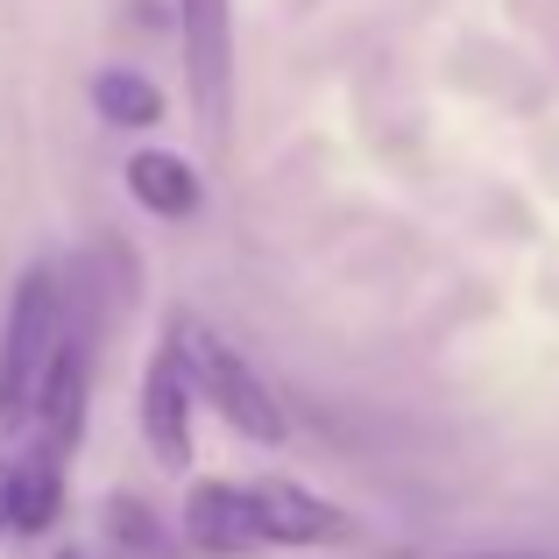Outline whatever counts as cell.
<instances>
[{
    "label": "cell",
    "mask_w": 559,
    "mask_h": 559,
    "mask_svg": "<svg viewBox=\"0 0 559 559\" xmlns=\"http://www.w3.org/2000/svg\"><path fill=\"white\" fill-rule=\"evenodd\" d=\"M128 191H135V205H150L156 219L199 213V178H191V164L170 156V150H142L135 164H128Z\"/></svg>",
    "instance_id": "ba28073f"
},
{
    "label": "cell",
    "mask_w": 559,
    "mask_h": 559,
    "mask_svg": "<svg viewBox=\"0 0 559 559\" xmlns=\"http://www.w3.org/2000/svg\"><path fill=\"white\" fill-rule=\"evenodd\" d=\"M93 107H99V121L107 128H156L164 121V93H156L142 71H128V64H114V71H99L93 79Z\"/></svg>",
    "instance_id": "30bf717a"
},
{
    "label": "cell",
    "mask_w": 559,
    "mask_h": 559,
    "mask_svg": "<svg viewBox=\"0 0 559 559\" xmlns=\"http://www.w3.org/2000/svg\"><path fill=\"white\" fill-rule=\"evenodd\" d=\"M64 510V453L36 447L22 467H14V532L22 538H43Z\"/></svg>",
    "instance_id": "9c48e42d"
},
{
    "label": "cell",
    "mask_w": 559,
    "mask_h": 559,
    "mask_svg": "<svg viewBox=\"0 0 559 559\" xmlns=\"http://www.w3.org/2000/svg\"><path fill=\"white\" fill-rule=\"evenodd\" d=\"M14 532V467L0 461V538Z\"/></svg>",
    "instance_id": "7c38bea8"
},
{
    "label": "cell",
    "mask_w": 559,
    "mask_h": 559,
    "mask_svg": "<svg viewBox=\"0 0 559 559\" xmlns=\"http://www.w3.org/2000/svg\"><path fill=\"white\" fill-rule=\"evenodd\" d=\"M64 347V290H57V270L36 262L22 270L8 305V326H0V425H22L28 404H36V382Z\"/></svg>",
    "instance_id": "6da1fadb"
},
{
    "label": "cell",
    "mask_w": 559,
    "mask_h": 559,
    "mask_svg": "<svg viewBox=\"0 0 559 559\" xmlns=\"http://www.w3.org/2000/svg\"><path fill=\"white\" fill-rule=\"evenodd\" d=\"M142 439H150L156 467H170V475L191 467V376L178 347H156L142 369Z\"/></svg>",
    "instance_id": "277c9868"
},
{
    "label": "cell",
    "mask_w": 559,
    "mask_h": 559,
    "mask_svg": "<svg viewBox=\"0 0 559 559\" xmlns=\"http://www.w3.org/2000/svg\"><path fill=\"white\" fill-rule=\"evenodd\" d=\"M185 28V79H191V114L213 150L234 135V0H178Z\"/></svg>",
    "instance_id": "3957f363"
},
{
    "label": "cell",
    "mask_w": 559,
    "mask_h": 559,
    "mask_svg": "<svg viewBox=\"0 0 559 559\" xmlns=\"http://www.w3.org/2000/svg\"><path fill=\"white\" fill-rule=\"evenodd\" d=\"M481 559H524V552H481Z\"/></svg>",
    "instance_id": "4fadbf2b"
},
{
    "label": "cell",
    "mask_w": 559,
    "mask_h": 559,
    "mask_svg": "<svg viewBox=\"0 0 559 559\" xmlns=\"http://www.w3.org/2000/svg\"><path fill=\"white\" fill-rule=\"evenodd\" d=\"M170 347H178L191 390H199L205 404L234 425V432L255 439V447H284V432H290V425H284V404H276L270 382L248 369V361L234 355L213 326H191V319H178V326H170Z\"/></svg>",
    "instance_id": "7a4b0ae2"
},
{
    "label": "cell",
    "mask_w": 559,
    "mask_h": 559,
    "mask_svg": "<svg viewBox=\"0 0 559 559\" xmlns=\"http://www.w3.org/2000/svg\"><path fill=\"white\" fill-rule=\"evenodd\" d=\"M185 538L199 552H213V559L262 552V524H255L248 489H234V481H191V496H185Z\"/></svg>",
    "instance_id": "5b68a950"
},
{
    "label": "cell",
    "mask_w": 559,
    "mask_h": 559,
    "mask_svg": "<svg viewBox=\"0 0 559 559\" xmlns=\"http://www.w3.org/2000/svg\"><path fill=\"white\" fill-rule=\"evenodd\" d=\"M107 538L128 559H164V524H156L135 496H114V503H107Z\"/></svg>",
    "instance_id": "8fae6325"
},
{
    "label": "cell",
    "mask_w": 559,
    "mask_h": 559,
    "mask_svg": "<svg viewBox=\"0 0 559 559\" xmlns=\"http://www.w3.org/2000/svg\"><path fill=\"white\" fill-rule=\"evenodd\" d=\"M57 559H85V552H57Z\"/></svg>",
    "instance_id": "5bb4252c"
},
{
    "label": "cell",
    "mask_w": 559,
    "mask_h": 559,
    "mask_svg": "<svg viewBox=\"0 0 559 559\" xmlns=\"http://www.w3.org/2000/svg\"><path fill=\"white\" fill-rule=\"evenodd\" d=\"M28 418L43 425L36 447H50V453H71V447H79V425H85V341H71V333H64L57 361H50V369H43V382H36V404H28Z\"/></svg>",
    "instance_id": "52a82bcc"
},
{
    "label": "cell",
    "mask_w": 559,
    "mask_h": 559,
    "mask_svg": "<svg viewBox=\"0 0 559 559\" xmlns=\"http://www.w3.org/2000/svg\"><path fill=\"white\" fill-rule=\"evenodd\" d=\"M248 503H255L262 524V546H326V538H347V518L333 503H319L312 489L270 475V481H248Z\"/></svg>",
    "instance_id": "8992f818"
}]
</instances>
